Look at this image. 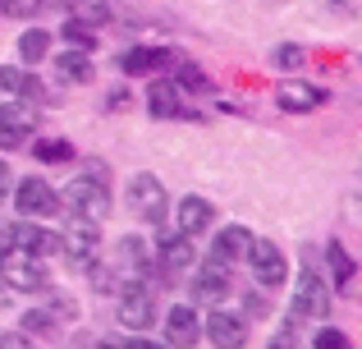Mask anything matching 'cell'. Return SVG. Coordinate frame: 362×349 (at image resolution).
<instances>
[{"instance_id": "1f68e13d", "label": "cell", "mask_w": 362, "mask_h": 349, "mask_svg": "<svg viewBox=\"0 0 362 349\" xmlns=\"http://www.w3.org/2000/svg\"><path fill=\"white\" fill-rule=\"evenodd\" d=\"M124 349H170V345H160V341H147V336H133Z\"/></svg>"}, {"instance_id": "52a82bcc", "label": "cell", "mask_w": 362, "mask_h": 349, "mask_svg": "<svg viewBox=\"0 0 362 349\" xmlns=\"http://www.w3.org/2000/svg\"><path fill=\"white\" fill-rule=\"evenodd\" d=\"M330 313V294L326 280L317 271H298V285H293V317H326Z\"/></svg>"}, {"instance_id": "cb8c5ba5", "label": "cell", "mask_w": 362, "mask_h": 349, "mask_svg": "<svg viewBox=\"0 0 362 349\" xmlns=\"http://www.w3.org/2000/svg\"><path fill=\"white\" fill-rule=\"evenodd\" d=\"M175 88H188V92H206V74L197 64H179L175 69Z\"/></svg>"}, {"instance_id": "f546056e", "label": "cell", "mask_w": 362, "mask_h": 349, "mask_svg": "<svg viewBox=\"0 0 362 349\" xmlns=\"http://www.w3.org/2000/svg\"><path fill=\"white\" fill-rule=\"evenodd\" d=\"M275 64L293 69V64H303V51H298V46H280V51H275Z\"/></svg>"}, {"instance_id": "8fae6325", "label": "cell", "mask_w": 362, "mask_h": 349, "mask_svg": "<svg viewBox=\"0 0 362 349\" xmlns=\"http://www.w3.org/2000/svg\"><path fill=\"white\" fill-rule=\"evenodd\" d=\"M197 336H202L197 313H193L188 304H175V308L165 313V341H170V349H193Z\"/></svg>"}, {"instance_id": "ac0fdd59", "label": "cell", "mask_w": 362, "mask_h": 349, "mask_svg": "<svg viewBox=\"0 0 362 349\" xmlns=\"http://www.w3.org/2000/svg\"><path fill=\"white\" fill-rule=\"evenodd\" d=\"M0 92H9V97H28V101H37V97H42V83H37L28 69L0 64Z\"/></svg>"}, {"instance_id": "9c48e42d", "label": "cell", "mask_w": 362, "mask_h": 349, "mask_svg": "<svg viewBox=\"0 0 362 349\" xmlns=\"http://www.w3.org/2000/svg\"><path fill=\"white\" fill-rule=\"evenodd\" d=\"M151 317H156V304H151V294L142 285H124L119 290V326H129V331H147Z\"/></svg>"}, {"instance_id": "d6986e66", "label": "cell", "mask_w": 362, "mask_h": 349, "mask_svg": "<svg viewBox=\"0 0 362 349\" xmlns=\"http://www.w3.org/2000/svg\"><path fill=\"white\" fill-rule=\"evenodd\" d=\"M160 262H165V271L193 267V244H188V234H165V239H160Z\"/></svg>"}, {"instance_id": "7c38bea8", "label": "cell", "mask_w": 362, "mask_h": 349, "mask_svg": "<svg viewBox=\"0 0 362 349\" xmlns=\"http://www.w3.org/2000/svg\"><path fill=\"white\" fill-rule=\"evenodd\" d=\"M206 336H211L216 349H243L247 345V322L239 313H221V308H216V313L206 317Z\"/></svg>"}, {"instance_id": "e0dca14e", "label": "cell", "mask_w": 362, "mask_h": 349, "mask_svg": "<svg viewBox=\"0 0 362 349\" xmlns=\"http://www.w3.org/2000/svg\"><path fill=\"white\" fill-rule=\"evenodd\" d=\"M147 110L156 120H175V115H184V110H179V88L170 79H160V83H151L147 88Z\"/></svg>"}, {"instance_id": "8992f818", "label": "cell", "mask_w": 362, "mask_h": 349, "mask_svg": "<svg viewBox=\"0 0 362 349\" xmlns=\"http://www.w3.org/2000/svg\"><path fill=\"white\" fill-rule=\"evenodd\" d=\"M247 262H252V276L262 280L266 290H275V285H284V280H289V262H284V253L275 248L271 239H252Z\"/></svg>"}, {"instance_id": "4dcf8cb0", "label": "cell", "mask_w": 362, "mask_h": 349, "mask_svg": "<svg viewBox=\"0 0 362 349\" xmlns=\"http://www.w3.org/2000/svg\"><path fill=\"white\" fill-rule=\"evenodd\" d=\"M0 349H33V341L18 336V331H5V336H0Z\"/></svg>"}, {"instance_id": "2e32d148", "label": "cell", "mask_w": 362, "mask_h": 349, "mask_svg": "<svg viewBox=\"0 0 362 349\" xmlns=\"http://www.w3.org/2000/svg\"><path fill=\"white\" fill-rule=\"evenodd\" d=\"M247 248H252V230H243V225H225V230L216 234L211 258H221V262H243Z\"/></svg>"}, {"instance_id": "5b68a950", "label": "cell", "mask_w": 362, "mask_h": 349, "mask_svg": "<svg viewBox=\"0 0 362 349\" xmlns=\"http://www.w3.org/2000/svg\"><path fill=\"white\" fill-rule=\"evenodd\" d=\"M14 207H18V216H55L60 212V193H55L46 179H18V188H14Z\"/></svg>"}, {"instance_id": "7402d4cb", "label": "cell", "mask_w": 362, "mask_h": 349, "mask_svg": "<svg viewBox=\"0 0 362 349\" xmlns=\"http://www.w3.org/2000/svg\"><path fill=\"white\" fill-rule=\"evenodd\" d=\"M46 51H51V33H42V28H33V33L18 37V55H23L28 64H37Z\"/></svg>"}, {"instance_id": "836d02e7", "label": "cell", "mask_w": 362, "mask_h": 349, "mask_svg": "<svg viewBox=\"0 0 362 349\" xmlns=\"http://www.w3.org/2000/svg\"><path fill=\"white\" fill-rule=\"evenodd\" d=\"M271 349H293V345H289V341H284V336H280V341H275Z\"/></svg>"}, {"instance_id": "3957f363", "label": "cell", "mask_w": 362, "mask_h": 349, "mask_svg": "<svg viewBox=\"0 0 362 349\" xmlns=\"http://www.w3.org/2000/svg\"><path fill=\"white\" fill-rule=\"evenodd\" d=\"M97 248H101L97 225H92V221H78V216H74L69 230L60 234V253L69 258V267H83V271H88L92 262H97Z\"/></svg>"}, {"instance_id": "ba28073f", "label": "cell", "mask_w": 362, "mask_h": 349, "mask_svg": "<svg viewBox=\"0 0 362 349\" xmlns=\"http://www.w3.org/2000/svg\"><path fill=\"white\" fill-rule=\"evenodd\" d=\"M33 129H37V110L33 106H0V147H5V152L28 147Z\"/></svg>"}, {"instance_id": "44dd1931", "label": "cell", "mask_w": 362, "mask_h": 349, "mask_svg": "<svg viewBox=\"0 0 362 349\" xmlns=\"http://www.w3.org/2000/svg\"><path fill=\"white\" fill-rule=\"evenodd\" d=\"M156 64H175V55H170V51H142V46H138V51H129L119 60V69L124 74H151Z\"/></svg>"}, {"instance_id": "d4e9b609", "label": "cell", "mask_w": 362, "mask_h": 349, "mask_svg": "<svg viewBox=\"0 0 362 349\" xmlns=\"http://www.w3.org/2000/svg\"><path fill=\"white\" fill-rule=\"evenodd\" d=\"M330 267H335V280H339V285H349V280H354V258L344 253V244H330Z\"/></svg>"}, {"instance_id": "ffe728a7", "label": "cell", "mask_w": 362, "mask_h": 349, "mask_svg": "<svg viewBox=\"0 0 362 349\" xmlns=\"http://www.w3.org/2000/svg\"><path fill=\"white\" fill-rule=\"evenodd\" d=\"M55 74H60L64 83H92V60H88V51H64L60 60H55Z\"/></svg>"}, {"instance_id": "4fadbf2b", "label": "cell", "mask_w": 362, "mask_h": 349, "mask_svg": "<svg viewBox=\"0 0 362 349\" xmlns=\"http://www.w3.org/2000/svg\"><path fill=\"white\" fill-rule=\"evenodd\" d=\"M193 294L206 299V304H216V299L230 294V262H221V258L202 262V267H197V276H193Z\"/></svg>"}, {"instance_id": "f1b7e54d", "label": "cell", "mask_w": 362, "mask_h": 349, "mask_svg": "<svg viewBox=\"0 0 362 349\" xmlns=\"http://www.w3.org/2000/svg\"><path fill=\"white\" fill-rule=\"evenodd\" d=\"M51 326H55L51 313H28V317H23V331H33V336H46Z\"/></svg>"}, {"instance_id": "5bb4252c", "label": "cell", "mask_w": 362, "mask_h": 349, "mask_svg": "<svg viewBox=\"0 0 362 349\" xmlns=\"http://www.w3.org/2000/svg\"><path fill=\"white\" fill-rule=\"evenodd\" d=\"M175 221H179V234H202L206 225L216 221V207L206 202V198H179V212H175Z\"/></svg>"}, {"instance_id": "83f0119b", "label": "cell", "mask_w": 362, "mask_h": 349, "mask_svg": "<svg viewBox=\"0 0 362 349\" xmlns=\"http://www.w3.org/2000/svg\"><path fill=\"white\" fill-rule=\"evenodd\" d=\"M312 349H349V336H344V331H335V326H326V331H317Z\"/></svg>"}, {"instance_id": "9a60e30c", "label": "cell", "mask_w": 362, "mask_h": 349, "mask_svg": "<svg viewBox=\"0 0 362 349\" xmlns=\"http://www.w3.org/2000/svg\"><path fill=\"white\" fill-rule=\"evenodd\" d=\"M275 101H280L284 110H293V115H303V110L326 106V92H321V88H312V83H284V88L275 92Z\"/></svg>"}, {"instance_id": "6da1fadb", "label": "cell", "mask_w": 362, "mask_h": 349, "mask_svg": "<svg viewBox=\"0 0 362 349\" xmlns=\"http://www.w3.org/2000/svg\"><path fill=\"white\" fill-rule=\"evenodd\" d=\"M64 202H69V216H78V221H106L110 216V193L106 184H101V166H92V175L74 179L69 188H64Z\"/></svg>"}, {"instance_id": "603a6c76", "label": "cell", "mask_w": 362, "mask_h": 349, "mask_svg": "<svg viewBox=\"0 0 362 349\" xmlns=\"http://www.w3.org/2000/svg\"><path fill=\"white\" fill-rule=\"evenodd\" d=\"M64 42H69V51H92V46H97V33L74 18V23H64Z\"/></svg>"}, {"instance_id": "30bf717a", "label": "cell", "mask_w": 362, "mask_h": 349, "mask_svg": "<svg viewBox=\"0 0 362 349\" xmlns=\"http://www.w3.org/2000/svg\"><path fill=\"white\" fill-rule=\"evenodd\" d=\"M9 248H18V253H33V258H46V253H60V234L42 230V225H28V221H18V225H9Z\"/></svg>"}, {"instance_id": "277c9868", "label": "cell", "mask_w": 362, "mask_h": 349, "mask_svg": "<svg viewBox=\"0 0 362 349\" xmlns=\"http://www.w3.org/2000/svg\"><path fill=\"white\" fill-rule=\"evenodd\" d=\"M129 202H133V212H138L147 225H160V221H165V212H170L165 188H160L156 175H133L129 179Z\"/></svg>"}, {"instance_id": "7a4b0ae2", "label": "cell", "mask_w": 362, "mask_h": 349, "mask_svg": "<svg viewBox=\"0 0 362 349\" xmlns=\"http://www.w3.org/2000/svg\"><path fill=\"white\" fill-rule=\"evenodd\" d=\"M0 280H5V290H18V294H42V290L51 285L42 258L18 253V248H5V253H0Z\"/></svg>"}, {"instance_id": "4316f807", "label": "cell", "mask_w": 362, "mask_h": 349, "mask_svg": "<svg viewBox=\"0 0 362 349\" xmlns=\"http://www.w3.org/2000/svg\"><path fill=\"white\" fill-rule=\"evenodd\" d=\"M42 5H46V0H0V9H5V14H14V18H33Z\"/></svg>"}, {"instance_id": "d6a6232c", "label": "cell", "mask_w": 362, "mask_h": 349, "mask_svg": "<svg viewBox=\"0 0 362 349\" xmlns=\"http://www.w3.org/2000/svg\"><path fill=\"white\" fill-rule=\"evenodd\" d=\"M9 179H14V175H9V166L0 161V202H5V198H9Z\"/></svg>"}, {"instance_id": "484cf974", "label": "cell", "mask_w": 362, "mask_h": 349, "mask_svg": "<svg viewBox=\"0 0 362 349\" xmlns=\"http://www.w3.org/2000/svg\"><path fill=\"white\" fill-rule=\"evenodd\" d=\"M33 152L42 156V161H69V156H74V147L64 143V138H46V143H37V147H33Z\"/></svg>"}]
</instances>
